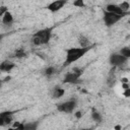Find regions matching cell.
Masks as SVG:
<instances>
[{"mask_svg":"<svg viewBox=\"0 0 130 130\" xmlns=\"http://www.w3.org/2000/svg\"><path fill=\"white\" fill-rule=\"evenodd\" d=\"M14 21V17L13 14L10 11H7L3 16H2V23L5 25H11Z\"/></svg>","mask_w":130,"mask_h":130,"instance_id":"obj_12","label":"cell"},{"mask_svg":"<svg viewBox=\"0 0 130 130\" xmlns=\"http://www.w3.org/2000/svg\"><path fill=\"white\" fill-rule=\"evenodd\" d=\"M121 82H122V83H128V82H129L128 77H122V78H121Z\"/></svg>","mask_w":130,"mask_h":130,"instance_id":"obj_27","label":"cell"},{"mask_svg":"<svg viewBox=\"0 0 130 130\" xmlns=\"http://www.w3.org/2000/svg\"><path fill=\"white\" fill-rule=\"evenodd\" d=\"M73 6H75V7H78V8H82V7H84V2H83V0H75V1H73Z\"/></svg>","mask_w":130,"mask_h":130,"instance_id":"obj_21","label":"cell"},{"mask_svg":"<svg viewBox=\"0 0 130 130\" xmlns=\"http://www.w3.org/2000/svg\"><path fill=\"white\" fill-rule=\"evenodd\" d=\"M82 116H83V112H82V111H76V112L74 113V117H75L77 120L81 119Z\"/></svg>","mask_w":130,"mask_h":130,"instance_id":"obj_23","label":"cell"},{"mask_svg":"<svg viewBox=\"0 0 130 130\" xmlns=\"http://www.w3.org/2000/svg\"><path fill=\"white\" fill-rule=\"evenodd\" d=\"M105 11L107 12H111V13H114V14H118V15H121V16H126L128 15L129 13H125L121 10V8L119 7L118 4H114V3H109L106 5L105 7Z\"/></svg>","mask_w":130,"mask_h":130,"instance_id":"obj_9","label":"cell"},{"mask_svg":"<svg viewBox=\"0 0 130 130\" xmlns=\"http://www.w3.org/2000/svg\"><path fill=\"white\" fill-rule=\"evenodd\" d=\"M81 130H87V129H81Z\"/></svg>","mask_w":130,"mask_h":130,"instance_id":"obj_32","label":"cell"},{"mask_svg":"<svg viewBox=\"0 0 130 130\" xmlns=\"http://www.w3.org/2000/svg\"><path fill=\"white\" fill-rule=\"evenodd\" d=\"M2 83H3L2 80H0V88H1V86H2Z\"/></svg>","mask_w":130,"mask_h":130,"instance_id":"obj_31","label":"cell"},{"mask_svg":"<svg viewBox=\"0 0 130 130\" xmlns=\"http://www.w3.org/2000/svg\"><path fill=\"white\" fill-rule=\"evenodd\" d=\"M90 117H91L92 121H94L95 123H102V121H103V116H102V114H101L99 111L94 110V109L91 110Z\"/></svg>","mask_w":130,"mask_h":130,"instance_id":"obj_15","label":"cell"},{"mask_svg":"<svg viewBox=\"0 0 130 130\" xmlns=\"http://www.w3.org/2000/svg\"><path fill=\"white\" fill-rule=\"evenodd\" d=\"M92 48H93V45H91L89 47H86V48L74 47V48H68V49H66L65 50V53H66L65 61H64L62 67H67V66H69V65L77 62L85 54H87Z\"/></svg>","mask_w":130,"mask_h":130,"instance_id":"obj_1","label":"cell"},{"mask_svg":"<svg viewBox=\"0 0 130 130\" xmlns=\"http://www.w3.org/2000/svg\"><path fill=\"white\" fill-rule=\"evenodd\" d=\"M122 94H123L125 98H129V96H130V88H129V89H125Z\"/></svg>","mask_w":130,"mask_h":130,"instance_id":"obj_25","label":"cell"},{"mask_svg":"<svg viewBox=\"0 0 130 130\" xmlns=\"http://www.w3.org/2000/svg\"><path fill=\"white\" fill-rule=\"evenodd\" d=\"M114 70H115V68L113 67L111 72H110V74H109V76H108V79H107V84H108L109 87H113L115 85V83H116V77H115V74L113 73Z\"/></svg>","mask_w":130,"mask_h":130,"instance_id":"obj_17","label":"cell"},{"mask_svg":"<svg viewBox=\"0 0 130 130\" xmlns=\"http://www.w3.org/2000/svg\"><path fill=\"white\" fill-rule=\"evenodd\" d=\"M53 28L54 27H45V28H42V29L37 30L32 35V37H31V43H32V45L36 46V47L47 45L50 42L51 38H52Z\"/></svg>","mask_w":130,"mask_h":130,"instance_id":"obj_2","label":"cell"},{"mask_svg":"<svg viewBox=\"0 0 130 130\" xmlns=\"http://www.w3.org/2000/svg\"><path fill=\"white\" fill-rule=\"evenodd\" d=\"M122 88L125 90V89H129L130 86H129V83H122Z\"/></svg>","mask_w":130,"mask_h":130,"instance_id":"obj_26","label":"cell"},{"mask_svg":"<svg viewBox=\"0 0 130 130\" xmlns=\"http://www.w3.org/2000/svg\"><path fill=\"white\" fill-rule=\"evenodd\" d=\"M128 61L127 58H125L124 56H122L120 53H113L110 55L109 57V63L111 64L112 67L116 68V67H120L123 66L124 64H126Z\"/></svg>","mask_w":130,"mask_h":130,"instance_id":"obj_6","label":"cell"},{"mask_svg":"<svg viewBox=\"0 0 130 130\" xmlns=\"http://www.w3.org/2000/svg\"><path fill=\"white\" fill-rule=\"evenodd\" d=\"M26 56H27V54L24 51V49H22V48L16 49L14 51V53H13V57L14 58H17V59H22V58H25Z\"/></svg>","mask_w":130,"mask_h":130,"instance_id":"obj_18","label":"cell"},{"mask_svg":"<svg viewBox=\"0 0 130 130\" xmlns=\"http://www.w3.org/2000/svg\"><path fill=\"white\" fill-rule=\"evenodd\" d=\"M123 18V16L121 15H118V14H114V13H111V12H107L104 10L103 12V20H104V23L107 27H111L113 26L114 24H116L117 22H119L121 19Z\"/></svg>","mask_w":130,"mask_h":130,"instance_id":"obj_5","label":"cell"},{"mask_svg":"<svg viewBox=\"0 0 130 130\" xmlns=\"http://www.w3.org/2000/svg\"><path fill=\"white\" fill-rule=\"evenodd\" d=\"M8 130H23V123H21L18 127H10Z\"/></svg>","mask_w":130,"mask_h":130,"instance_id":"obj_24","label":"cell"},{"mask_svg":"<svg viewBox=\"0 0 130 130\" xmlns=\"http://www.w3.org/2000/svg\"><path fill=\"white\" fill-rule=\"evenodd\" d=\"M10 79H11L10 76H6V77H4V78L2 79V82H7V81H9Z\"/></svg>","mask_w":130,"mask_h":130,"instance_id":"obj_29","label":"cell"},{"mask_svg":"<svg viewBox=\"0 0 130 130\" xmlns=\"http://www.w3.org/2000/svg\"><path fill=\"white\" fill-rule=\"evenodd\" d=\"M13 111L0 112V127H7L13 122Z\"/></svg>","mask_w":130,"mask_h":130,"instance_id":"obj_7","label":"cell"},{"mask_svg":"<svg viewBox=\"0 0 130 130\" xmlns=\"http://www.w3.org/2000/svg\"><path fill=\"white\" fill-rule=\"evenodd\" d=\"M66 4H67V1H65V0H56V1L49 3L47 5V9L50 12L55 13V12H58L59 10H61Z\"/></svg>","mask_w":130,"mask_h":130,"instance_id":"obj_8","label":"cell"},{"mask_svg":"<svg viewBox=\"0 0 130 130\" xmlns=\"http://www.w3.org/2000/svg\"><path fill=\"white\" fill-rule=\"evenodd\" d=\"M7 11H8V8L5 5H1L0 6V17H2Z\"/></svg>","mask_w":130,"mask_h":130,"instance_id":"obj_22","label":"cell"},{"mask_svg":"<svg viewBox=\"0 0 130 130\" xmlns=\"http://www.w3.org/2000/svg\"><path fill=\"white\" fill-rule=\"evenodd\" d=\"M57 73V69H56V67H54V66H48V67H46L45 69H44V71H43V74L45 75V76H47V77H51L52 75H54V74H56Z\"/></svg>","mask_w":130,"mask_h":130,"instance_id":"obj_16","label":"cell"},{"mask_svg":"<svg viewBox=\"0 0 130 130\" xmlns=\"http://www.w3.org/2000/svg\"><path fill=\"white\" fill-rule=\"evenodd\" d=\"M118 53H120L122 56H124V57L127 58V59L130 58V48H129V47H123Z\"/></svg>","mask_w":130,"mask_h":130,"instance_id":"obj_20","label":"cell"},{"mask_svg":"<svg viewBox=\"0 0 130 130\" xmlns=\"http://www.w3.org/2000/svg\"><path fill=\"white\" fill-rule=\"evenodd\" d=\"M77 42H78V45H79L80 48H86V47L91 46L90 45V41L88 40V38L85 37V36H83V35H79L78 36Z\"/></svg>","mask_w":130,"mask_h":130,"instance_id":"obj_13","label":"cell"},{"mask_svg":"<svg viewBox=\"0 0 130 130\" xmlns=\"http://www.w3.org/2000/svg\"><path fill=\"white\" fill-rule=\"evenodd\" d=\"M39 125H40V121L26 122L23 123V130H38Z\"/></svg>","mask_w":130,"mask_h":130,"instance_id":"obj_14","label":"cell"},{"mask_svg":"<svg viewBox=\"0 0 130 130\" xmlns=\"http://www.w3.org/2000/svg\"><path fill=\"white\" fill-rule=\"evenodd\" d=\"M82 72H83V70L81 68L74 67L72 69V71H69V72L65 73V75L63 77V83H66V84L78 83L79 79H80V77L82 75Z\"/></svg>","mask_w":130,"mask_h":130,"instance_id":"obj_3","label":"cell"},{"mask_svg":"<svg viewBox=\"0 0 130 130\" xmlns=\"http://www.w3.org/2000/svg\"><path fill=\"white\" fill-rule=\"evenodd\" d=\"M64 94H65V89L60 85L54 86L53 89H52V92H51V95H52L53 99H60Z\"/></svg>","mask_w":130,"mask_h":130,"instance_id":"obj_11","label":"cell"},{"mask_svg":"<svg viewBox=\"0 0 130 130\" xmlns=\"http://www.w3.org/2000/svg\"><path fill=\"white\" fill-rule=\"evenodd\" d=\"M7 36V34H3V32H0V43L3 41V39Z\"/></svg>","mask_w":130,"mask_h":130,"instance_id":"obj_28","label":"cell"},{"mask_svg":"<svg viewBox=\"0 0 130 130\" xmlns=\"http://www.w3.org/2000/svg\"><path fill=\"white\" fill-rule=\"evenodd\" d=\"M119 7L121 8V10L125 13H129V9H130V3L128 1H123L120 4H118Z\"/></svg>","mask_w":130,"mask_h":130,"instance_id":"obj_19","label":"cell"},{"mask_svg":"<svg viewBox=\"0 0 130 130\" xmlns=\"http://www.w3.org/2000/svg\"><path fill=\"white\" fill-rule=\"evenodd\" d=\"M114 130H122V126L121 125H115L114 126Z\"/></svg>","mask_w":130,"mask_h":130,"instance_id":"obj_30","label":"cell"},{"mask_svg":"<svg viewBox=\"0 0 130 130\" xmlns=\"http://www.w3.org/2000/svg\"><path fill=\"white\" fill-rule=\"evenodd\" d=\"M16 65H15V63L13 62V61H11V60H3L1 63H0V71L1 72H10V71H12L13 69H14V67H15Z\"/></svg>","mask_w":130,"mask_h":130,"instance_id":"obj_10","label":"cell"},{"mask_svg":"<svg viewBox=\"0 0 130 130\" xmlns=\"http://www.w3.org/2000/svg\"><path fill=\"white\" fill-rule=\"evenodd\" d=\"M77 107V101L75 99H71L65 102H62L57 105V111L60 113H65V114H70L73 113L74 110Z\"/></svg>","mask_w":130,"mask_h":130,"instance_id":"obj_4","label":"cell"}]
</instances>
